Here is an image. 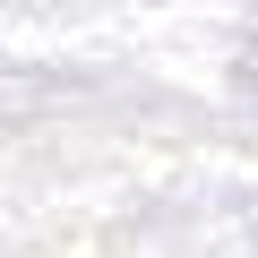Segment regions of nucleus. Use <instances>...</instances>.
Returning a JSON list of instances; mask_svg holds the SVG:
<instances>
[]
</instances>
